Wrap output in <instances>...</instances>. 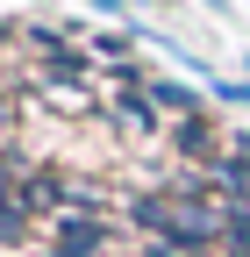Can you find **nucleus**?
I'll return each mask as SVG.
<instances>
[{
    "label": "nucleus",
    "instance_id": "1",
    "mask_svg": "<svg viewBox=\"0 0 250 257\" xmlns=\"http://www.w3.org/2000/svg\"><path fill=\"white\" fill-rule=\"evenodd\" d=\"M129 221L150 229L165 250H186V257H200L207 243H222V207H200V200H136Z\"/></svg>",
    "mask_w": 250,
    "mask_h": 257
},
{
    "label": "nucleus",
    "instance_id": "2",
    "mask_svg": "<svg viewBox=\"0 0 250 257\" xmlns=\"http://www.w3.org/2000/svg\"><path fill=\"white\" fill-rule=\"evenodd\" d=\"M50 250H57V257H100V250H107V221H100V214H65Z\"/></svg>",
    "mask_w": 250,
    "mask_h": 257
},
{
    "label": "nucleus",
    "instance_id": "3",
    "mask_svg": "<svg viewBox=\"0 0 250 257\" xmlns=\"http://www.w3.org/2000/svg\"><path fill=\"white\" fill-rule=\"evenodd\" d=\"M143 93H150V107H172V114H186V121H200V93H193V86H179V79H150Z\"/></svg>",
    "mask_w": 250,
    "mask_h": 257
},
{
    "label": "nucleus",
    "instance_id": "4",
    "mask_svg": "<svg viewBox=\"0 0 250 257\" xmlns=\"http://www.w3.org/2000/svg\"><path fill=\"white\" fill-rule=\"evenodd\" d=\"M222 250L229 257H250V200H229L222 207Z\"/></svg>",
    "mask_w": 250,
    "mask_h": 257
},
{
    "label": "nucleus",
    "instance_id": "5",
    "mask_svg": "<svg viewBox=\"0 0 250 257\" xmlns=\"http://www.w3.org/2000/svg\"><path fill=\"white\" fill-rule=\"evenodd\" d=\"M179 150L200 157V165H214V128L207 121H179Z\"/></svg>",
    "mask_w": 250,
    "mask_h": 257
},
{
    "label": "nucleus",
    "instance_id": "6",
    "mask_svg": "<svg viewBox=\"0 0 250 257\" xmlns=\"http://www.w3.org/2000/svg\"><path fill=\"white\" fill-rule=\"evenodd\" d=\"M121 114H129L136 128H150V136H158V107H150V93H121Z\"/></svg>",
    "mask_w": 250,
    "mask_h": 257
},
{
    "label": "nucleus",
    "instance_id": "7",
    "mask_svg": "<svg viewBox=\"0 0 250 257\" xmlns=\"http://www.w3.org/2000/svg\"><path fill=\"white\" fill-rule=\"evenodd\" d=\"M22 179H29V172H22V157H15V150H0V200H15Z\"/></svg>",
    "mask_w": 250,
    "mask_h": 257
},
{
    "label": "nucleus",
    "instance_id": "8",
    "mask_svg": "<svg viewBox=\"0 0 250 257\" xmlns=\"http://www.w3.org/2000/svg\"><path fill=\"white\" fill-rule=\"evenodd\" d=\"M22 236H29V214L15 200H0V243H22Z\"/></svg>",
    "mask_w": 250,
    "mask_h": 257
},
{
    "label": "nucleus",
    "instance_id": "9",
    "mask_svg": "<svg viewBox=\"0 0 250 257\" xmlns=\"http://www.w3.org/2000/svg\"><path fill=\"white\" fill-rule=\"evenodd\" d=\"M222 100H236V107H250V86H214Z\"/></svg>",
    "mask_w": 250,
    "mask_h": 257
},
{
    "label": "nucleus",
    "instance_id": "10",
    "mask_svg": "<svg viewBox=\"0 0 250 257\" xmlns=\"http://www.w3.org/2000/svg\"><path fill=\"white\" fill-rule=\"evenodd\" d=\"M143 257H186V250H165V243H150V250H143Z\"/></svg>",
    "mask_w": 250,
    "mask_h": 257
},
{
    "label": "nucleus",
    "instance_id": "11",
    "mask_svg": "<svg viewBox=\"0 0 250 257\" xmlns=\"http://www.w3.org/2000/svg\"><path fill=\"white\" fill-rule=\"evenodd\" d=\"M8 114H15V100H0V121H8Z\"/></svg>",
    "mask_w": 250,
    "mask_h": 257
}]
</instances>
